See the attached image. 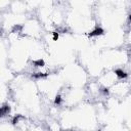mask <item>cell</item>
<instances>
[{
  "mask_svg": "<svg viewBox=\"0 0 131 131\" xmlns=\"http://www.w3.org/2000/svg\"><path fill=\"white\" fill-rule=\"evenodd\" d=\"M116 75L119 77V78H126V77H127V74L124 71H122V70H117L116 71Z\"/></svg>",
  "mask_w": 131,
  "mask_h": 131,
  "instance_id": "1",
  "label": "cell"
}]
</instances>
